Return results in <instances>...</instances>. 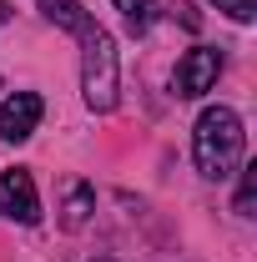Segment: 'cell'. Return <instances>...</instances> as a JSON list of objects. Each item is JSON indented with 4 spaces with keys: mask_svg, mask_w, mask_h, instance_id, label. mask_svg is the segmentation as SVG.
I'll list each match as a JSON object with an SVG mask.
<instances>
[{
    "mask_svg": "<svg viewBox=\"0 0 257 262\" xmlns=\"http://www.w3.org/2000/svg\"><path fill=\"white\" fill-rule=\"evenodd\" d=\"M242 146H247V131H242V116L232 106H207L192 126V157L197 171L207 182H227L237 166H242Z\"/></svg>",
    "mask_w": 257,
    "mask_h": 262,
    "instance_id": "1",
    "label": "cell"
},
{
    "mask_svg": "<svg viewBox=\"0 0 257 262\" xmlns=\"http://www.w3.org/2000/svg\"><path fill=\"white\" fill-rule=\"evenodd\" d=\"M81 40V91H86V106L91 111H111L116 106V91H121V66H116V40L106 26H86L76 35Z\"/></svg>",
    "mask_w": 257,
    "mask_h": 262,
    "instance_id": "2",
    "label": "cell"
},
{
    "mask_svg": "<svg viewBox=\"0 0 257 262\" xmlns=\"http://www.w3.org/2000/svg\"><path fill=\"white\" fill-rule=\"evenodd\" d=\"M217 76H222V51L217 46H192L177 61V71H172V91L182 101H197V96H207L217 86Z\"/></svg>",
    "mask_w": 257,
    "mask_h": 262,
    "instance_id": "3",
    "label": "cell"
},
{
    "mask_svg": "<svg viewBox=\"0 0 257 262\" xmlns=\"http://www.w3.org/2000/svg\"><path fill=\"white\" fill-rule=\"evenodd\" d=\"M0 217H15V222H40V196H35V182L31 171H20V166H10V171H0Z\"/></svg>",
    "mask_w": 257,
    "mask_h": 262,
    "instance_id": "4",
    "label": "cell"
},
{
    "mask_svg": "<svg viewBox=\"0 0 257 262\" xmlns=\"http://www.w3.org/2000/svg\"><path fill=\"white\" fill-rule=\"evenodd\" d=\"M40 96L35 91H15V96H5V106H0V136L5 141H26L35 126H40Z\"/></svg>",
    "mask_w": 257,
    "mask_h": 262,
    "instance_id": "5",
    "label": "cell"
},
{
    "mask_svg": "<svg viewBox=\"0 0 257 262\" xmlns=\"http://www.w3.org/2000/svg\"><path fill=\"white\" fill-rule=\"evenodd\" d=\"M91 212H96V192L86 187V182H71V192H66V212H61V227L66 232H81L91 222Z\"/></svg>",
    "mask_w": 257,
    "mask_h": 262,
    "instance_id": "6",
    "label": "cell"
},
{
    "mask_svg": "<svg viewBox=\"0 0 257 262\" xmlns=\"http://www.w3.org/2000/svg\"><path fill=\"white\" fill-rule=\"evenodd\" d=\"M40 10H46V20H56V26L71 31V35H81L91 26V15L81 10V0H40Z\"/></svg>",
    "mask_w": 257,
    "mask_h": 262,
    "instance_id": "7",
    "label": "cell"
},
{
    "mask_svg": "<svg viewBox=\"0 0 257 262\" xmlns=\"http://www.w3.org/2000/svg\"><path fill=\"white\" fill-rule=\"evenodd\" d=\"M116 10H121V20H126L131 35H146L152 20H157V0H116Z\"/></svg>",
    "mask_w": 257,
    "mask_h": 262,
    "instance_id": "8",
    "label": "cell"
},
{
    "mask_svg": "<svg viewBox=\"0 0 257 262\" xmlns=\"http://www.w3.org/2000/svg\"><path fill=\"white\" fill-rule=\"evenodd\" d=\"M252 196H257V166H242V187H237V212L252 217Z\"/></svg>",
    "mask_w": 257,
    "mask_h": 262,
    "instance_id": "9",
    "label": "cell"
},
{
    "mask_svg": "<svg viewBox=\"0 0 257 262\" xmlns=\"http://www.w3.org/2000/svg\"><path fill=\"white\" fill-rule=\"evenodd\" d=\"M212 5H217V10H227L232 20H242V26L252 20V0H212Z\"/></svg>",
    "mask_w": 257,
    "mask_h": 262,
    "instance_id": "10",
    "label": "cell"
},
{
    "mask_svg": "<svg viewBox=\"0 0 257 262\" xmlns=\"http://www.w3.org/2000/svg\"><path fill=\"white\" fill-rule=\"evenodd\" d=\"M5 20H10V5H5V0H0V26H5Z\"/></svg>",
    "mask_w": 257,
    "mask_h": 262,
    "instance_id": "11",
    "label": "cell"
}]
</instances>
